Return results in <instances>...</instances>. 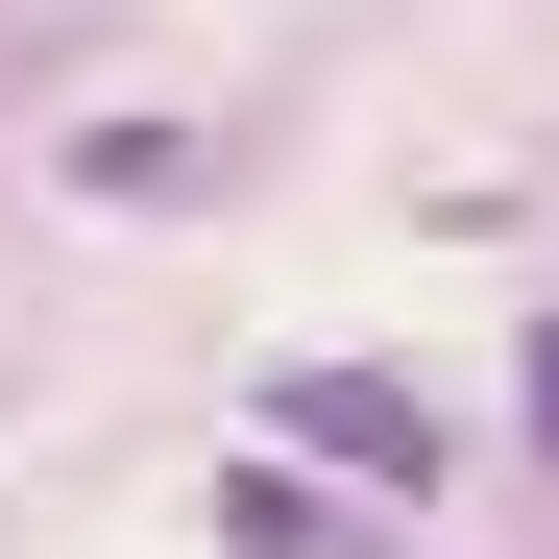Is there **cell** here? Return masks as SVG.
Returning <instances> with one entry per match:
<instances>
[{"instance_id": "cell-3", "label": "cell", "mask_w": 559, "mask_h": 559, "mask_svg": "<svg viewBox=\"0 0 559 559\" xmlns=\"http://www.w3.org/2000/svg\"><path fill=\"white\" fill-rule=\"evenodd\" d=\"M73 195H122V219H170V195H195V146H170V122H98V146H73Z\"/></svg>"}, {"instance_id": "cell-2", "label": "cell", "mask_w": 559, "mask_h": 559, "mask_svg": "<svg viewBox=\"0 0 559 559\" xmlns=\"http://www.w3.org/2000/svg\"><path fill=\"white\" fill-rule=\"evenodd\" d=\"M219 535H243V559H365V535L293 487V462H243V487H219Z\"/></svg>"}, {"instance_id": "cell-4", "label": "cell", "mask_w": 559, "mask_h": 559, "mask_svg": "<svg viewBox=\"0 0 559 559\" xmlns=\"http://www.w3.org/2000/svg\"><path fill=\"white\" fill-rule=\"evenodd\" d=\"M535 462H559V317H535Z\"/></svg>"}, {"instance_id": "cell-1", "label": "cell", "mask_w": 559, "mask_h": 559, "mask_svg": "<svg viewBox=\"0 0 559 559\" xmlns=\"http://www.w3.org/2000/svg\"><path fill=\"white\" fill-rule=\"evenodd\" d=\"M267 438L341 462V487H438V414L390 390V365H267Z\"/></svg>"}]
</instances>
